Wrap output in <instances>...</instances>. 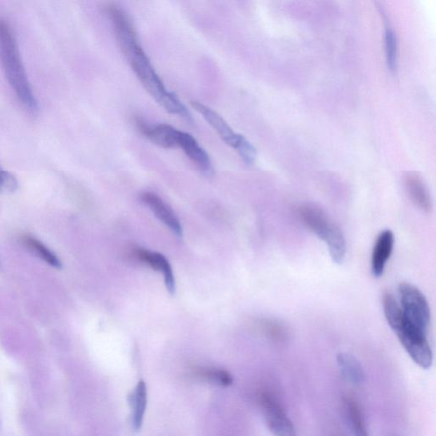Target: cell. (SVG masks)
<instances>
[{
  "label": "cell",
  "instance_id": "obj_1",
  "mask_svg": "<svg viewBox=\"0 0 436 436\" xmlns=\"http://www.w3.org/2000/svg\"><path fill=\"white\" fill-rule=\"evenodd\" d=\"M383 306L388 323L407 354L418 366L429 369L433 364V353L427 334L408 321L393 295H383Z\"/></svg>",
  "mask_w": 436,
  "mask_h": 436
},
{
  "label": "cell",
  "instance_id": "obj_2",
  "mask_svg": "<svg viewBox=\"0 0 436 436\" xmlns=\"http://www.w3.org/2000/svg\"><path fill=\"white\" fill-rule=\"evenodd\" d=\"M0 60L8 81L22 106L32 114L39 105L24 69L17 39L9 24L0 20Z\"/></svg>",
  "mask_w": 436,
  "mask_h": 436
},
{
  "label": "cell",
  "instance_id": "obj_3",
  "mask_svg": "<svg viewBox=\"0 0 436 436\" xmlns=\"http://www.w3.org/2000/svg\"><path fill=\"white\" fill-rule=\"evenodd\" d=\"M122 52L129 62L132 70L152 98L170 114L178 115L187 121H191L190 112L173 92L166 89L139 42Z\"/></svg>",
  "mask_w": 436,
  "mask_h": 436
},
{
  "label": "cell",
  "instance_id": "obj_4",
  "mask_svg": "<svg viewBox=\"0 0 436 436\" xmlns=\"http://www.w3.org/2000/svg\"><path fill=\"white\" fill-rule=\"evenodd\" d=\"M299 214L309 230L326 244L333 262L342 263L346 255V242L336 223L331 221L325 211L314 205L300 207Z\"/></svg>",
  "mask_w": 436,
  "mask_h": 436
},
{
  "label": "cell",
  "instance_id": "obj_5",
  "mask_svg": "<svg viewBox=\"0 0 436 436\" xmlns=\"http://www.w3.org/2000/svg\"><path fill=\"white\" fill-rule=\"evenodd\" d=\"M191 104L194 109L201 114L207 123L213 128L223 141L238 152L247 165H251L255 162L257 158V151L253 144L242 135L235 133L217 112L204 105L202 103L195 101L192 102Z\"/></svg>",
  "mask_w": 436,
  "mask_h": 436
},
{
  "label": "cell",
  "instance_id": "obj_6",
  "mask_svg": "<svg viewBox=\"0 0 436 436\" xmlns=\"http://www.w3.org/2000/svg\"><path fill=\"white\" fill-rule=\"evenodd\" d=\"M402 310L408 321L428 334L430 326L429 303L418 288L410 283L403 282L399 286Z\"/></svg>",
  "mask_w": 436,
  "mask_h": 436
},
{
  "label": "cell",
  "instance_id": "obj_7",
  "mask_svg": "<svg viewBox=\"0 0 436 436\" xmlns=\"http://www.w3.org/2000/svg\"><path fill=\"white\" fill-rule=\"evenodd\" d=\"M135 126L144 137L164 149L177 147L178 129L166 124L151 125L141 117L134 119Z\"/></svg>",
  "mask_w": 436,
  "mask_h": 436
},
{
  "label": "cell",
  "instance_id": "obj_8",
  "mask_svg": "<svg viewBox=\"0 0 436 436\" xmlns=\"http://www.w3.org/2000/svg\"><path fill=\"white\" fill-rule=\"evenodd\" d=\"M177 147L183 150V153L204 175L211 176L213 174V163H211L209 155L196 141L193 136L178 130Z\"/></svg>",
  "mask_w": 436,
  "mask_h": 436
},
{
  "label": "cell",
  "instance_id": "obj_9",
  "mask_svg": "<svg viewBox=\"0 0 436 436\" xmlns=\"http://www.w3.org/2000/svg\"><path fill=\"white\" fill-rule=\"evenodd\" d=\"M395 236L390 230L383 231L378 235L371 255V271L375 277H380L385 271L386 264L393 251Z\"/></svg>",
  "mask_w": 436,
  "mask_h": 436
},
{
  "label": "cell",
  "instance_id": "obj_10",
  "mask_svg": "<svg viewBox=\"0 0 436 436\" xmlns=\"http://www.w3.org/2000/svg\"><path fill=\"white\" fill-rule=\"evenodd\" d=\"M142 201L153 211L156 217L170 227L178 236H183V227L177 216L157 194L146 192L141 196Z\"/></svg>",
  "mask_w": 436,
  "mask_h": 436
},
{
  "label": "cell",
  "instance_id": "obj_11",
  "mask_svg": "<svg viewBox=\"0 0 436 436\" xmlns=\"http://www.w3.org/2000/svg\"><path fill=\"white\" fill-rule=\"evenodd\" d=\"M135 256L140 261L147 263V265L153 267L154 270L161 271L164 279H165L167 290L171 294L175 293L176 286L173 269H171V264L168 262L165 256L158 253H152V251L144 249L136 251Z\"/></svg>",
  "mask_w": 436,
  "mask_h": 436
},
{
  "label": "cell",
  "instance_id": "obj_12",
  "mask_svg": "<svg viewBox=\"0 0 436 436\" xmlns=\"http://www.w3.org/2000/svg\"><path fill=\"white\" fill-rule=\"evenodd\" d=\"M405 187L407 193L414 205L429 213L432 208L431 197L422 178L417 173H408L405 178Z\"/></svg>",
  "mask_w": 436,
  "mask_h": 436
},
{
  "label": "cell",
  "instance_id": "obj_13",
  "mask_svg": "<svg viewBox=\"0 0 436 436\" xmlns=\"http://www.w3.org/2000/svg\"><path fill=\"white\" fill-rule=\"evenodd\" d=\"M340 371L347 381L353 385H361L365 380L362 364L355 356L348 353H340L337 358Z\"/></svg>",
  "mask_w": 436,
  "mask_h": 436
},
{
  "label": "cell",
  "instance_id": "obj_14",
  "mask_svg": "<svg viewBox=\"0 0 436 436\" xmlns=\"http://www.w3.org/2000/svg\"><path fill=\"white\" fill-rule=\"evenodd\" d=\"M267 425L275 436H297L285 410L277 409L265 415Z\"/></svg>",
  "mask_w": 436,
  "mask_h": 436
},
{
  "label": "cell",
  "instance_id": "obj_15",
  "mask_svg": "<svg viewBox=\"0 0 436 436\" xmlns=\"http://www.w3.org/2000/svg\"><path fill=\"white\" fill-rule=\"evenodd\" d=\"M345 408L350 425L355 436H370L361 407L354 398L345 399Z\"/></svg>",
  "mask_w": 436,
  "mask_h": 436
},
{
  "label": "cell",
  "instance_id": "obj_16",
  "mask_svg": "<svg viewBox=\"0 0 436 436\" xmlns=\"http://www.w3.org/2000/svg\"><path fill=\"white\" fill-rule=\"evenodd\" d=\"M147 387L145 383L141 380L138 383L137 387L131 395V409H132V423L135 429L138 430L141 428L143 421L144 414H145L147 406Z\"/></svg>",
  "mask_w": 436,
  "mask_h": 436
},
{
  "label": "cell",
  "instance_id": "obj_17",
  "mask_svg": "<svg viewBox=\"0 0 436 436\" xmlns=\"http://www.w3.org/2000/svg\"><path fill=\"white\" fill-rule=\"evenodd\" d=\"M22 243L27 248L31 251L41 258L48 264H50L52 267H57V269H61L62 263L58 258L53 253L48 249V248L44 245L43 243L38 241L37 239L32 237L29 235H25L22 237Z\"/></svg>",
  "mask_w": 436,
  "mask_h": 436
},
{
  "label": "cell",
  "instance_id": "obj_18",
  "mask_svg": "<svg viewBox=\"0 0 436 436\" xmlns=\"http://www.w3.org/2000/svg\"><path fill=\"white\" fill-rule=\"evenodd\" d=\"M194 375L205 381L216 383L221 386H230L233 383V378L227 371L218 368L199 367L195 369Z\"/></svg>",
  "mask_w": 436,
  "mask_h": 436
},
{
  "label": "cell",
  "instance_id": "obj_19",
  "mask_svg": "<svg viewBox=\"0 0 436 436\" xmlns=\"http://www.w3.org/2000/svg\"><path fill=\"white\" fill-rule=\"evenodd\" d=\"M385 54L388 67L395 71L397 67L398 44L394 30L390 27H387L385 33Z\"/></svg>",
  "mask_w": 436,
  "mask_h": 436
},
{
  "label": "cell",
  "instance_id": "obj_20",
  "mask_svg": "<svg viewBox=\"0 0 436 436\" xmlns=\"http://www.w3.org/2000/svg\"><path fill=\"white\" fill-rule=\"evenodd\" d=\"M18 185L14 176L0 166V193H12L18 189Z\"/></svg>",
  "mask_w": 436,
  "mask_h": 436
},
{
  "label": "cell",
  "instance_id": "obj_21",
  "mask_svg": "<svg viewBox=\"0 0 436 436\" xmlns=\"http://www.w3.org/2000/svg\"><path fill=\"white\" fill-rule=\"evenodd\" d=\"M263 330L269 334L270 337L274 338H282L285 336V329L284 326L279 325L278 322H264L262 324Z\"/></svg>",
  "mask_w": 436,
  "mask_h": 436
}]
</instances>
